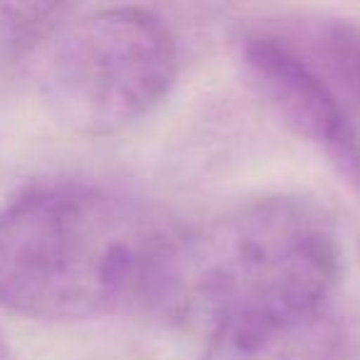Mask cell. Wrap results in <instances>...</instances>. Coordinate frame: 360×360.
Returning a JSON list of instances; mask_svg holds the SVG:
<instances>
[{
    "label": "cell",
    "instance_id": "obj_8",
    "mask_svg": "<svg viewBox=\"0 0 360 360\" xmlns=\"http://www.w3.org/2000/svg\"><path fill=\"white\" fill-rule=\"evenodd\" d=\"M0 360H11V348H8L3 335H0Z\"/></svg>",
    "mask_w": 360,
    "mask_h": 360
},
{
    "label": "cell",
    "instance_id": "obj_6",
    "mask_svg": "<svg viewBox=\"0 0 360 360\" xmlns=\"http://www.w3.org/2000/svg\"><path fill=\"white\" fill-rule=\"evenodd\" d=\"M281 37L304 52L333 84L345 106L360 114V22L348 18H309Z\"/></svg>",
    "mask_w": 360,
    "mask_h": 360
},
{
    "label": "cell",
    "instance_id": "obj_4",
    "mask_svg": "<svg viewBox=\"0 0 360 360\" xmlns=\"http://www.w3.org/2000/svg\"><path fill=\"white\" fill-rule=\"evenodd\" d=\"M240 62L274 114L316 148L345 186L360 193V131L353 114L321 70L279 32L240 37Z\"/></svg>",
    "mask_w": 360,
    "mask_h": 360
},
{
    "label": "cell",
    "instance_id": "obj_5",
    "mask_svg": "<svg viewBox=\"0 0 360 360\" xmlns=\"http://www.w3.org/2000/svg\"><path fill=\"white\" fill-rule=\"evenodd\" d=\"M348 338L330 309L207 340L200 360H345Z\"/></svg>",
    "mask_w": 360,
    "mask_h": 360
},
{
    "label": "cell",
    "instance_id": "obj_2",
    "mask_svg": "<svg viewBox=\"0 0 360 360\" xmlns=\"http://www.w3.org/2000/svg\"><path fill=\"white\" fill-rule=\"evenodd\" d=\"M340 274L330 215L301 195H266L180 230L150 309L210 338L328 309Z\"/></svg>",
    "mask_w": 360,
    "mask_h": 360
},
{
    "label": "cell",
    "instance_id": "obj_7",
    "mask_svg": "<svg viewBox=\"0 0 360 360\" xmlns=\"http://www.w3.org/2000/svg\"><path fill=\"white\" fill-rule=\"evenodd\" d=\"M70 8L62 6H0V75H6L37 47L52 42L67 22Z\"/></svg>",
    "mask_w": 360,
    "mask_h": 360
},
{
    "label": "cell",
    "instance_id": "obj_1",
    "mask_svg": "<svg viewBox=\"0 0 360 360\" xmlns=\"http://www.w3.org/2000/svg\"><path fill=\"white\" fill-rule=\"evenodd\" d=\"M178 232L158 207L116 188L32 186L0 207V306L45 321L150 306Z\"/></svg>",
    "mask_w": 360,
    "mask_h": 360
},
{
    "label": "cell",
    "instance_id": "obj_3",
    "mask_svg": "<svg viewBox=\"0 0 360 360\" xmlns=\"http://www.w3.org/2000/svg\"><path fill=\"white\" fill-rule=\"evenodd\" d=\"M180 70L175 35L146 8H101L60 27L45 67L55 116L82 134H116L170 94Z\"/></svg>",
    "mask_w": 360,
    "mask_h": 360
}]
</instances>
